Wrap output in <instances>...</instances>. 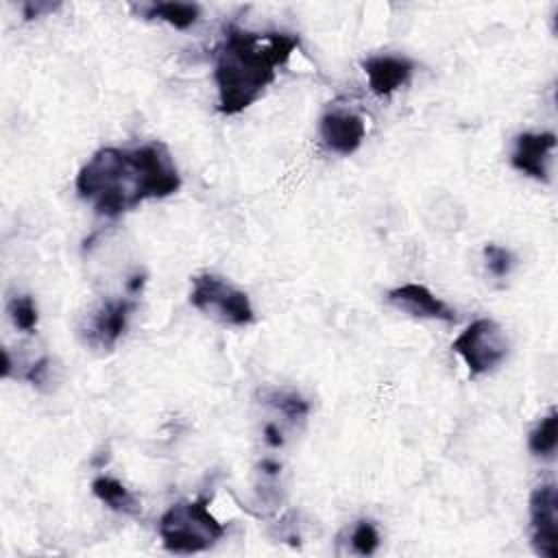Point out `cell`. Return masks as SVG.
<instances>
[{
  "label": "cell",
  "mask_w": 558,
  "mask_h": 558,
  "mask_svg": "<svg viewBox=\"0 0 558 558\" xmlns=\"http://www.w3.org/2000/svg\"><path fill=\"white\" fill-rule=\"evenodd\" d=\"M556 150V135L551 131L543 133H519L510 153V166L541 183H549L551 159Z\"/></svg>",
  "instance_id": "cell-8"
},
{
  "label": "cell",
  "mask_w": 558,
  "mask_h": 558,
  "mask_svg": "<svg viewBox=\"0 0 558 558\" xmlns=\"http://www.w3.org/2000/svg\"><path fill=\"white\" fill-rule=\"evenodd\" d=\"M9 316L13 320V325L22 331H33L37 327V320H39V312H37V305L33 301V296L28 294H15L11 301H9Z\"/></svg>",
  "instance_id": "cell-17"
},
{
  "label": "cell",
  "mask_w": 558,
  "mask_h": 558,
  "mask_svg": "<svg viewBox=\"0 0 558 558\" xmlns=\"http://www.w3.org/2000/svg\"><path fill=\"white\" fill-rule=\"evenodd\" d=\"M135 9L142 17L166 22L179 31L194 26L196 20L201 17V7L194 2H148Z\"/></svg>",
  "instance_id": "cell-13"
},
{
  "label": "cell",
  "mask_w": 558,
  "mask_h": 558,
  "mask_svg": "<svg viewBox=\"0 0 558 558\" xmlns=\"http://www.w3.org/2000/svg\"><path fill=\"white\" fill-rule=\"evenodd\" d=\"M530 512V543L543 558L558 556V493L556 484H538L527 504Z\"/></svg>",
  "instance_id": "cell-7"
},
{
  "label": "cell",
  "mask_w": 558,
  "mask_h": 558,
  "mask_svg": "<svg viewBox=\"0 0 558 558\" xmlns=\"http://www.w3.org/2000/svg\"><path fill=\"white\" fill-rule=\"evenodd\" d=\"M414 68V61L401 54H373L362 61V70L375 96H390L399 87L408 85Z\"/></svg>",
  "instance_id": "cell-11"
},
{
  "label": "cell",
  "mask_w": 558,
  "mask_h": 558,
  "mask_svg": "<svg viewBox=\"0 0 558 558\" xmlns=\"http://www.w3.org/2000/svg\"><path fill=\"white\" fill-rule=\"evenodd\" d=\"M296 48L294 33L229 26L214 57L218 111L235 116L255 105Z\"/></svg>",
  "instance_id": "cell-2"
},
{
  "label": "cell",
  "mask_w": 558,
  "mask_h": 558,
  "mask_svg": "<svg viewBox=\"0 0 558 558\" xmlns=\"http://www.w3.org/2000/svg\"><path fill=\"white\" fill-rule=\"evenodd\" d=\"M386 301L414 318H427V320H442V323H453L456 310L447 305L440 296H436L427 286L423 283H403L392 290H388Z\"/></svg>",
  "instance_id": "cell-10"
},
{
  "label": "cell",
  "mask_w": 558,
  "mask_h": 558,
  "mask_svg": "<svg viewBox=\"0 0 558 558\" xmlns=\"http://www.w3.org/2000/svg\"><path fill=\"white\" fill-rule=\"evenodd\" d=\"M50 366H52V360H50L48 355H44V357L35 360L22 377H24L26 381H31L33 386L39 388V386H44V384L48 381V377H50Z\"/></svg>",
  "instance_id": "cell-19"
},
{
  "label": "cell",
  "mask_w": 558,
  "mask_h": 558,
  "mask_svg": "<svg viewBox=\"0 0 558 558\" xmlns=\"http://www.w3.org/2000/svg\"><path fill=\"white\" fill-rule=\"evenodd\" d=\"M318 133L327 150L349 157L362 146L366 137V122L360 113L349 109H329L320 116Z\"/></svg>",
  "instance_id": "cell-9"
},
{
  "label": "cell",
  "mask_w": 558,
  "mask_h": 558,
  "mask_svg": "<svg viewBox=\"0 0 558 558\" xmlns=\"http://www.w3.org/2000/svg\"><path fill=\"white\" fill-rule=\"evenodd\" d=\"M556 445H558V414L556 408H551L530 432L527 436V449L532 456L551 460L556 456Z\"/></svg>",
  "instance_id": "cell-14"
},
{
  "label": "cell",
  "mask_w": 558,
  "mask_h": 558,
  "mask_svg": "<svg viewBox=\"0 0 558 558\" xmlns=\"http://www.w3.org/2000/svg\"><path fill=\"white\" fill-rule=\"evenodd\" d=\"M451 349L462 357L471 375H486L508 357L510 344L497 320L477 318L460 331Z\"/></svg>",
  "instance_id": "cell-5"
},
{
  "label": "cell",
  "mask_w": 558,
  "mask_h": 558,
  "mask_svg": "<svg viewBox=\"0 0 558 558\" xmlns=\"http://www.w3.org/2000/svg\"><path fill=\"white\" fill-rule=\"evenodd\" d=\"M379 543H381V536H379V530L373 519H366V517L357 519L347 532V545H349L351 554L373 556L377 551Z\"/></svg>",
  "instance_id": "cell-16"
},
{
  "label": "cell",
  "mask_w": 558,
  "mask_h": 558,
  "mask_svg": "<svg viewBox=\"0 0 558 558\" xmlns=\"http://www.w3.org/2000/svg\"><path fill=\"white\" fill-rule=\"evenodd\" d=\"M227 527L209 512L207 499H183L172 504L157 523L163 549L170 554H198L214 547Z\"/></svg>",
  "instance_id": "cell-3"
},
{
  "label": "cell",
  "mask_w": 558,
  "mask_h": 558,
  "mask_svg": "<svg viewBox=\"0 0 558 558\" xmlns=\"http://www.w3.org/2000/svg\"><path fill=\"white\" fill-rule=\"evenodd\" d=\"M76 194L105 218H118L146 201L179 192L181 174L163 142L102 146L78 170Z\"/></svg>",
  "instance_id": "cell-1"
},
{
  "label": "cell",
  "mask_w": 558,
  "mask_h": 558,
  "mask_svg": "<svg viewBox=\"0 0 558 558\" xmlns=\"http://www.w3.org/2000/svg\"><path fill=\"white\" fill-rule=\"evenodd\" d=\"M262 399L266 405L275 408L281 412L288 421H303L310 414V403L294 390H281V388H270L262 392Z\"/></svg>",
  "instance_id": "cell-15"
},
{
  "label": "cell",
  "mask_w": 558,
  "mask_h": 558,
  "mask_svg": "<svg viewBox=\"0 0 558 558\" xmlns=\"http://www.w3.org/2000/svg\"><path fill=\"white\" fill-rule=\"evenodd\" d=\"M482 255H484V266H486V270H488L495 279H506V277L512 272V268L517 266V257L512 255V251H508L506 246L493 244V242L484 246Z\"/></svg>",
  "instance_id": "cell-18"
},
{
  "label": "cell",
  "mask_w": 558,
  "mask_h": 558,
  "mask_svg": "<svg viewBox=\"0 0 558 558\" xmlns=\"http://www.w3.org/2000/svg\"><path fill=\"white\" fill-rule=\"evenodd\" d=\"M190 303L205 316L229 327H246L255 320L248 294L214 272L192 277Z\"/></svg>",
  "instance_id": "cell-4"
},
{
  "label": "cell",
  "mask_w": 558,
  "mask_h": 558,
  "mask_svg": "<svg viewBox=\"0 0 558 558\" xmlns=\"http://www.w3.org/2000/svg\"><path fill=\"white\" fill-rule=\"evenodd\" d=\"M135 310H137L135 294L102 301L78 327V336L83 344L98 353L113 351L120 338L124 336Z\"/></svg>",
  "instance_id": "cell-6"
},
{
  "label": "cell",
  "mask_w": 558,
  "mask_h": 558,
  "mask_svg": "<svg viewBox=\"0 0 558 558\" xmlns=\"http://www.w3.org/2000/svg\"><path fill=\"white\" fill-rule=\"evenodd\" d=\"M264 436H266V442H268L270 447H281V445H283L281 432H279V427H277V425H272V423L264 427Z\"/></svg>",
  "instance_id": "cell-20"
},
{
  "label": "cell",
  "mask_w": 558,
  "mask_h": 558,
  "mask_svg": "<svg viewBox=\"0 0 558 558\" xmlns=\"http://www.w3.org/2000/svg\"><path fill=\"white\" fill-rule=\"evenodd\" d=\"M92 493L98 501H102L109 510L126 517H137L142 512V504L133 490H129L120 480L109 475H98L92 482Z\"/></svg>",
  "instance_id": "cell-12"
}]
</instances>
